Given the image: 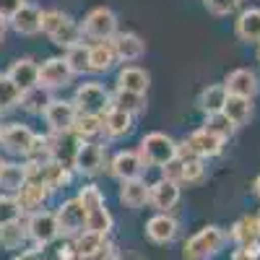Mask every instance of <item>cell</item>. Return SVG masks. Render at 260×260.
Masks as SVG:
<instances>
[{
	"label": "cell",
	"mask_w": 260,
	"mask_h": 260,
	"mask_svg": "<svg viewBox=\"0 0 260 260\" xmlns=\"http://www.w3.org/2000/svg\"><path fill=\"white\" fill-rule=\"evenodd\" d=\"M226 242H229V234L221 226H216V224L203 226L201 232H195L185 242L182 257L185 260H211V257H216L224 250Z\"/></svg>",
	"instance_id": "cell-1"
},
{
	"label": "cell",
	"mask_w": 260,
	"mask_h": 260,
	"mask_svg": "<svg viewBox=\"0 0 260 260\" xmlns=\"http://www.w3.org/2000/svg\"><path fill=\"white\" fill-rule=\"evenodd\" d=\"M115 34H117V16L112 8L96 6L86 13L81 24V37H89L94 42H110Z\"/></svg>",
	"instance_id": "cell-2"
},
{
	"label": "cell",
	"mask_w": 260,
	"mask_h": 260,
	"mask_svg": "<svg viewBox=\"0 0 260 260\" xmlns=\"http://www.w3.org/2000/svg\"><path fill=\"white\" fill-rule=\"evenodd\" d=\"M138 154L146 167H164L177 156V143L167 133H148L138 146Z\"/></svg>",
	"instance_id": "cell-3"
},
{
	"label": "cell",
	"mask_w": 260,
	"mask_h": 260,
	"mask_svg": "<svg viewBox=\"0 0 260 260\" xmlns=\"http://www.w3.org/2000/svg\"><path fill=\"white\" fill-rule=\"evenodd\" d=\"M73 104H76L78 115H99L102 117L112 107V96H110V91H107L102 83L91 81V83H81L76 89Z\"/></svg>",
	"instance_id": "cell-4"
},
{
	"label": "cell",
	"mask_w": 260,
	"mask_h": 260,
	"mask_svg": "<svg viewBox=\"0 0 260 260\" xmlns=\"http://www.w3.org/2000/svg\"><path fill=\"white\" fill-rule=\"evenodd\" d=\"M26 232H29V240L45 250L47 245H52L57 237H60V226H57V216L52 211H37L29 216L26 221Z\"/></svg>",
	"instance_id": "cell-5"
},
{
	"label": "cell",
	"mask_w": 260,
	"mask_h": 260,
	"mask_svg": "<svg viewBox=\"0 0 260 260\" xmlns=\"http://www.w3.org/2000/svg\"><path fill=\"white\" fill-rule=\"evenodd\" d=\"M47 141H50V156H52V161H57L60 167H65V169H73L76 167V156H78V148H81V138L73 133H52V136H47Z\"/></svg>",
	"instance_id": "cell-6"
},
{
	"label": "cell",
	"mask_w": 260,
	"mask_h": 260,
	"mask_svg": "<svg viewBox=\"0 0 260 260\" xmlns=\"http://www.w3.org/2000/svg\"><path fill=\"white\" fill-rule=\"evenodd\" d=\"M55 216H57V226H60V234L62 237H78L86 229V211L78 203V198L65 201L55 211Z\"/></svg>",
	"instance_id": "cell-7"
},
{
	"label": "cell",
	"mask_w": 260,
	"mask_h": 260,
	"mask_svg": "<svg viewBox=\"0 0 260 260\" xmlns=\"http://www.w3.org/2000/svg\"><path fill=\"white\" fill-rule=\"evenodd\" d=\"M185 151L190 156H195V159H213V156H219L221 151H224V141L221 138H216V136H211L208 130H192V133L185 138Z\"/></svg>",
	"instance_id": "cell-8"
},
{
	"label": "cell",
	"mask_w": 260,
	"mask_h": 260,
	"mask_svg": "<svg viewBox=\"0 0 260 260\" xmlns=\"http://www.w3.org/2000/svg\"><path fill=\"white\" fill-rule=\"evenodd\" d=\"M34 138H37L34 130L26 127V125H21V122H8V125L0 127V143H3L11 154L26 156L31 143H34Z\"/></svg>",
	"instance_id": "cell-9"
},
{
	"label": "cell",
	"mask_w": 260,
	"mask_h": 260,
	"mask_svg": "<svg viewBox=\"0 0 260 260\" xmlns=\"http://www.w3.org/2000/svg\"><path fill=\"white\" fill-rule=\"evenodd\" d=\"M76 117H78L76 104L65 102V99H52V104L45 110V120L52 133H71L76 125Z\"/></svg>",
	"instance_id": "cell-10"
},
{
	"label": "cell",
	"mask_w": 260,
	"mask_h": 260,
	"mask_svg": "<svg viewBox=\"0 0 260 260\" xmlns=\"http://www.w3.org/2000/svg\"><path fill=\"white\" fill-rule=\"evenodd\" d=\"M73 78L71 65L65 62V57H50L39 65V86L45 89H60V86H68Z\"/></svg>",
	"instance_id": "cell-11"
},
{
	"label": "cell",
	"mask_w": 260,
	"mask_h": 260,
	"mask_svg": "<svg viewBox=\"0 0 260 260\" xmlns=\"http://www.w3.org/2000/svg\"><path fill=\"white\" fill-rule=\"evenodd\" d=\"M148 203L159 213H169L180 203V182H172V180L161 177L154 185H148Z\"/></svg>",
	"instance_id": "cell-12"
},
{
	"label": "cell",
	"mask_w": 260,
	"mask_h": 260,
	"mask_svg": "<svg viewBox=\"0 0 260 260\" xmlns=\"http://www.w3.org/2000/svg\"><path fill=\"white\" fill-rule=\"evenodd\" d=\"M50 195H52V190L47 187V185H39V182H26L24 187H21L13 198H16V203H18V208H21V213H37V211H45V206H47V201H50Z\"/></svg>",
	"instance_id": "cell-13"
},
{
	"label": "cell",
	"mask_w": 260,
	"mask_h": 260,
	"mask_svg": "<svg viewBox=\"0 0 260 260\" xmlns=\"http://www.w3.org/2000/svg\"><path fill=\"white\" fill-rule=\"evenodd\" d=\"M143 169H146V164H143V159H141L138 151H120V154H115L112 161H110L112 177H117L120 182L138 180Z\"/></svg>",
	"instance_id": "cell-14"
},
{
	"label": "cell",
	"mask_w": 260,
	"mask_h": 260,
	"mask_svg": "<svg viewBox=\"0 0 260 260\" xmlns=\"http://www.w3.org/2000/svg\"><path fill=\"white\" fill-rule=\"evenodd\" d=\"M177 232H180V224L172 213H156L146 221V237L154 245H169L177 237Z\"/></svg>",
	"instance_id": "cell-15"
},
{
	"label": "cell",
	"mask_w": 260,
	"mask_h": 260,
	"mask_svg": "<svg viewBox=\"0 0 260 260\" xmlns=\"http://www.w3.org/2000/svg\"><path fill=\"white\" fill-rule=\"evenodd\" d=\"M104 159H107V154H104V148L99 143L83 141L81 148H78V156H76V167L73 169L81 172V175H86V177H94V175H99V172H102Z\"/></svg>",
	"instance_id": "cell-16"
},
{
	"label": "cell",
	"mask_w": 260,
	"mask_h": 260,
	"mask_svg": "<svg viewBox=\"0 0 260 260\" xmlns=\"http://www.w3.org/2000/svg\"><path fill=\"white\" fill-rule=\"evenodd\" d=\"M8 26L21 34V37H31V34H39L42 31V8L31 6V3H24L11 18H8Z\"/></svg>",
	"instance_id": "cell-17"
},
{
	"label": "cell",
	"mask_w": 260,
	"mask_h": 260,
	"mask_svg": "<svg viewBox=\"0 0 260 260\" xmlns=\"http://www.w3.org/2000/svg\"><path fill=\"white\" fill-rule=\"evenodd\" d=\"M133 115H127L125 110H120V107H110L104 115H102V133L107 138H125L133 133Z\"/></svg>",
	"instance_id": "cell-18"
},
{
	"label": "cell",
	"mask_w": 260,
	"mask_h": 260,
	"mask_svg": "<svg viewBox=\"0 0 260 260\" xmlns=\"http://www.w3.org/2000/svg\"><path fill=\"white\" fill-rule=\"evenodd\" d=\"M226 86V94L229 96H242V99H252L260 89V83H257V76L250 71V68H237L226 76L224 81Z\"/></svg>",
	"instance_id": "cell-19"
},
{
	"label": "cell",
	"mask_w": 260,
	"mask_h": 260,
	"mask_svg": "<svg viewBox=\"0 0 260 260\" xmlns=\"http://www.w3.org/2000/svg\"><path fill=\"white\" fill-rule=\"evenodd\" d=\"M6 76L18 86L21 94H24V91L34 89V86H39V65L31 57H18V60H13V65L8 68Z\"/></svg>",
	"instance_id": "cell-20"
},
{
	"label": "cell",
	"mask_w": 260,
	"mask_h": 260,
	"mask_svg": "<svg viewBox=\"0 0 260 260\" xmlns=\"http://www.w3.org/2000/svg\"><path fill=\"white\" fill-rule=\"evenodd\" d=\"M112 47H115V55L117 60L122 62H136L146 55V42L133 34V31H125V34H115L112 37Z\"/></svg>",
	"instance_id": "cell-21"
},
{
	"label": "cell",
	"mask_w": 260,
	"mask_h": 260,
	"mask_svg": "<svg viewBox=\"0 0 260 260\" xmlns=\"http://www.w3.org/2000/svg\"><path fill=\"white\" fill-rule=\"evenodd\" d=\"M115 62H117V55L112 47V39L89 45V73H107L115 68Z\"/></svg>",
	"instance_id": "cell-22"
},
{
	"label": "cell",
	"mask_w": 260,
	"mask_h": 260,
	"mask_svg": "<svg viewBox=\"0 0 260 260\" xmlns=\"http://www.w3.org/2000/svg\"><path fill=\"white\" fill-rule=\"evenodd\" d=\"M234 34L240 42H257L260 45V8H247L237 16Z\"/></svg>",
	"instance_id": "cell-23"
},
{
	"label": "cell",
	"mask_w": 260,
	"mask_h": 260,
	"mask_svg": "<svg viewBox=\"0 0 260 260\" xmlns=\"http://www.w3.org/2000/svg\"><path fill=\"white\" fill-rule=\"evenodd\" d=\"M229 237L240 245H252V242H260V216H242L232 224V232Z\"/></svg>",
	"instance_id": "cell-24"
},
{
	"label": "cell",
	"mask_w": 260,
	"mask_h": 260,
	"mask_svg": "<svg viewBox=\"0 0 260 260\" xmlns=\"http://www.w3.org/2000/svg\"><path fill=\"white\" fill-rule=\"evenodd\" d=\"M151 76L143 68H136V65H127L117 73V89L122 91H133V94H146L148 91Z\"/></svg>",
	"instance_id": "cell-25"
},
{
	"label": "cell",
	"mask_w": 260,
	"mask_h": 260,
	"mask_svg": "<svg viewBox=\"0 0 260 260\" xmlns=\"http://www.w3.org/2000/svg\"><path fill=\"white\" fill-rule=\"evenodd\" d=\"M226 99H229L226 86H224V83H211V86H206V89L201 91L198 107L206 112V117H208V115H219V112H224Z\"/></svg>",
	"instance_id": "cell-26"
},
{
	"label": "cell",
	"mask_w": 260,
	"mask_h": 260,
	"mask_svg": "<svg viewBox=\"0 0 260 260\" xmlns=\"http://www.w3.org/2000/svg\"><path fill=\"white\" fill-rule=\"evenodd\" d=\"M120 201L127 206V208H143L148 203V185L138 177V180H127L120 185Z\"/></svg>",
	"instance_id": "cell-27"
},
{
	"label": "cell",
	"mask_w": 260,
	"mask_h": 260,
	"mask_svg": "<svg viewBox=\"0 0 260 260\" xmlns=\"http://www.w3.org/2000/svg\"><path fill=\"white\" fill-rule=\"evenodd\" d=\"M24 185H26V164L6 161L3 172H0V187H3L8 195H16Z\"/></svg>",
	"instance_id": "cell-28"
},
{
	"label": "cell",
	"mask_w": 260,
	"mask_h": 260,
	"mask_svg": "<svg viewBox=\"0 0 260 260\" xmlns=\"http://www.w3.org/2000/svg\"><path fill=\"white\" fill-rule=\"evenodd\" d=\"M52 104V94L45 86H34V89L21 94V107L29 112V115H45V110Z\"/></svg>",
	"instance_id": "cell-29"
},
{
	"label": "cell",
	"mask_w": 260,
	"mask_h": 260,
	"mask_svg": "<svg viewBox=\"0 0 260 260\" xmlns=\"http://www.w3.org/2000/svg\"><path fill=\"white\" fill-rule=\"evenodd\" d=\"M26 240H29V232L21 219L0 226V247L3 250H18V247H24Z\"/></svg>",
	"instance_id": "cell-30"
},
{
	"label": "cell",
	"mask_w": 260,
	"mask_h": 260,
	"mask_svg": "<svg viewBox=\"0 0 260 260\" xmlns=\"http://www.w3.org/2000/svg\"><path fill=\"white\" fill-rule=\"evenodd\" d=\"M224 115L240 127L252 117V99H242V96H229L224 104Z\"/></svg>",
	"instance_id": "cell-31"
},
{
	"label": "cell",
	"mask_w": 260,
	"mask_h": 260,
	"mask_svg": "<svg viewBox=\"0 0 260 260\" xmlns=\"http://www.w3.org/2000/svg\"><path fill=\"white\" fill-rule=\"evenodd\" d=\"M112 104L120 107V110H125L127 115H143L146 112V94H133V91H122L117 89L115 96H112Z\"/></svg>",
	"instance_id": "cell-32"
},
{
	"label": "cell",
	"mask_w": 260,
	"mask_h": 260,
	"mask_svg": "<svg viewBox=\"0 0 260 260\" xmlns=\"http://www.w3.org/2000/svg\"><path fill=\"white\" fill-rule=\"evenodd\" d=\"M107 245V237H102V234H94V232H81L78 237H73V247H76V255H78V260L81 257H89V255H94L96 250H102Z\"/></svg>",
	"instance_id": "cell-33"
},
{
	"label": "cell",
	"mask_w": 260,
	"mask_h": 260,
	"mask_svg": "<svg viewBox=\"0 0 260 260\" xmlns=\"http://www.w3.org/2000/svg\"><path fill=\"white\" fill-rule=\"evenodd\" d=\"M112 213L107 211V206H102V208H94V211H89L86 213V232H94V234H102V237H107L112 232Z\"/></svg>",
	"instance_id": "cell-34"
},
{
	"label": "cell",
	"mask_w": 260,
	"mask_h": 260,
	"mask_svg": "<svg viewBox=\"0 0 260 260\" xmlns=\"http://www.w3.org/2000/svg\"><path fill=\"white\" fill-rule=\"evenodd\" d=\"M71 180H73V169H65V167H60L57 161H47V164H45V185H47L52 192L60 190V187H68Z\"/></svg>",
	"instance_id": "cell-35"
},
{
	"label": "cell",
	"mask_w": 260,
	"mask_h": 260,
	"mask_svg": "<svg viewBox=\"0 0 260 260\" xmlns=\"http://www.w3.org/2000/svg\"><path fill=\"white\" fill-rule=\"evenodd\" d=\"M50 39L55 42V45H60V47L68 50V47H73V45H78V42H81V26L68 16V18H65L62 24H60V29H57Z\"/></svg>",
	"instance_id": "cell-36"
},
{
	"label": "cell",
	"mask_w": 260,
	"mask_h": 260,
	"mask_svg": "<svg viewBox=\"0 0 260 260\" xmlns=\"http://www.w3.org/2000/svg\"><path fill=\"white\" fill-rule=\"evenodd\" d=\"M18 104H21V89L8 76H0V115L11 112Z\"/></svg>",
	"instance_id": "cell-37"
},
{
	"label": "cell",
	"mask_w": 260,
	"mask_h": 260,
	"mask_svg": "<svg viewBox=\"0 0 260 260\" xmlns=\"http://www.w3.org/2000/svg\"><path fill=\"white\" fill-rule=\"evenodd\" d=\"M203 130H208V133H211V136H216V138L226 141V138H232V136H234L237 125H234V122H232L224 112H219V115H208V117H206Z\"/></svg>",
	"instance_id": "cell-38"
},
{
	"label": "cell",
	"mask_w": 260,
	"mask_h": 260,
	"mask_svg": "<svg viewBox=\"0 0 260 260\" xmlns=\"http://www.w3.org/2000/svg\"><path fill=\"white\" fill-rule=\"evenodd\" d=\"M65 62L71 65L73 76L76 73H89V45L78 42V45L68 47V50H65Z\"/></svg>",
	"instance_id": "cell-39"
},
{
	"label": "cell",
	"mask_w": 260,
	"mask_h": 260,
	"mask_svg": "<svg viewBox=\"0 0 260 260\" xmlns=\"http://www.w3.org/2000/svg\"><path fill=\"white\" fill-rule=\"evenodd\" d=\"M73 133L81 141H91L94 136L102 133V117L99 115H78L76 125H73Z\"/></svg>",
	"instance_id": "cell-40"
},
{
	"label": "cell",
	"mask_w": 260,
	"mask_h": 260,
	"mask_svg": "<svg viewBox=\"0 0 260 260\" xmlns=\"http://www.w3.org/2000/svg\"><path fill=\"white\" fill-rule=\"evenodd\" d=\"M182 159V156H180ZM206 177V167H203V159H195V156H185L182 159V182L187 185H195Z\"/></svg>",
	"instance_id": "cell-41"
},
{
	"label": "cell",
	"mask_w": 260,
	"mask_h": 260,
	"mask_svg": "<svg viewBox=\"0 0 260 260\" xmlns=\"http://www.w3.org/2000/svg\"><path fill=\"white\" fill-rule=\"evenodd\" d=\"M78 203L83 206L86 213L94 211V208H102V206H104V192H102L96 185H83L81 192H78Z\"/></svg>",
	"instance_id": "cell-42"
},
{
	"label": "cell",
	"mask_w": 260,
	"mask_h": 260,
	"mask_svg": "<svg viewBox=\"0 0 260 260\" xmlns=\"http://www.w3.org/2000/svg\"><path fill=\"white\" fill-rule=\"evenodd\" d=\"M21 216H24V213H21V208H18L13 195H8V192L0 195V226L11 224V221H18Z\"/></svg>",
	"instance_id": "cell-43"
},
{
	"label": "cell",
	"mask_w": 260,
	"mask_h": 260,
	"mask_svg": "<svg viewBox=\"0 0 260 260\" xmlns=\"http://www.w3.org/2000/svg\"><path fill=\"white\" fill-rule=\"evenodd\" d=\"M68 18V13H62V11H57V8H50V11H42V31H45L47 37H52L57 29H60V24Z\"/></svg>",
	"instance_id": "cell-44"
},
{
	"label": "cell",
	"mask_w": 260,
	"mask_h": 260,
	"mask_svg": "<svg viewBox=\"0 0 260 260\" xmlns=\"http://www.w3.org/2000/svg\"><path fill=\"white\" fill-rule=\"evenodd\" d=\"M203 3H206L208 13H213V16H229L240 8L242 0H203Z\"/></svg>",
	"instance_id": "cell-45"
},
{
	"label": "cell",
	"mask_w": 260,
	"mask_h": 260,
	"mask_svg": "<svg viewBox=\"0 0 260 260\" xmlns=\"http://www.w3.org/2000/svg\"><path fill=\"white\" fill-rule=\"evenodd\" d=\"M161 177L164 180H172V182H182V159L175 156L169 164L161 167Z\"/></svg>",
	"instance_id": "cell-46"
},
{
	"label": "cell",
	"mask_w": 260,
	"mask_h": 260,
	"mask_svg": "<svg viewBox=\"0 0 260 260\" xmlns=\"http://www.w3.org/2000/svg\"><path fill=\"white\" fill-rule=\"evenodd\" d=\"M232 260H260V242L240 245V247L232 252Z\"/></svg>",
	"instance_id": "cell-47"
},
{
	"label": "cell",
	"mask_w": 260,
	"mask_h": 260,
	"mask_svg": "<svg viewBox=\"0 0 260 260\" xmlns=\"http://www.w3.org/2000/svg\"><path fill=\"white\" fill-rule=\"evenodd\" d=\"M115 255H117L115 245H112V242H107L102 250H96V252L89 255V257H81V260H115Z\"/></svg>",
	"instance_id": "cell-48"
},
{
	"label": "cell",
	"mask_w": 260,
	"mask_h": 260,
	"mask_svg": "<svg viewBox=\"0 0 260 260\" xmlns=\"http://www.w3.org/2000/svg\"><path fill=\"white\" fill-rule=\"evenodd\" d=\"M24 3H26V0H0V16H3V18H11Z\"/></svg>",
	"instance_id": "cell-49"
},
{
	"label": "cell",
	"mask_w": 260,
	"mask_h": 260,
	"mask_svg": "<svg viewBox=\"0 0 260 260\" xmlns=\"http://www.w3.org/2000/svg\"><path fill=\"white\" fill-rule=\"evenodd\" d=\"M57 257H60V260H78L73 242H65V245H60V250H57Z\"/></svg>",
	"instance_id": "cell-50"
},
{
	"label": "cell",
	"mask_w": 260,
	"mask_h": 260,
	"mask_svg": "<svg viewBox=\"0 0 260 260\" xmlns=\"http://www.w3.org/2000/svg\"><path fill=\"white\" fill-rule=\"evenodd\" d=\"M16 260H45V250H24V252H21Z\"/></svg>",
	"instance_id": "cell-51"
},
{
	"label": "cell",
	"mask_w": 260,
	"mask_h": 260,
	"mask_svg": "<svg viewBox=\"0 0 260 260\" xmlns=\"http://www.w3.org/2000/svg\"><path fill=\"white\" fill-rule=\"evenodd\" d=\"M115 260H143L138 252H133V250H120L117 255H115Z\"/></svg>",
	"instance_id": "cell-52"
},
{
	"label": "cell",
	"mask_w": 260,
	"mask_h": 260,
	"mask_svg": "<svg viewBox=\"0 0 260 260\" xmlns=\"http://www.w3.org/2000/svg\"><path fill=\"white\" fill-rule=\"evenodd\" d=\"M8 18H3V16H0V45H3V42H6V37H8Z\"/></svg>",
	"instance_id": "cell-53"
},
{
	"label": "cell",
	"mask_w": 260,
	"mask_h": 260,
	"mask_svg": "<svg viewBox=\"0 0 260 260\" xmlns=\"http://www.w3.org/2000/svg\"><path fill=\"white\" fill-rule=\"evenodd\" d=\"M252 190H255V195H257V198H260V175L255 177V182H252Z\"/></svg>",
	"instance_id": "cell-54"
},
{
	"label": "cell",
	"mask_w": 260,
	"mask_h": 260,
	"mask_svg": "<svg viewBox=\"0 0 260 260\" xmlns=\"http://www.w3.org/2000/svg\"><path fill=\"white\" fill-rule=\"evenodd\" d=\"M3 167H6V159H3V156H0V172H3Z\"/></svg>",
	"instance_id": "cell-55"
},
{
	"label": "cell",
	"mask_w": 260,
	"mask_h": 260,
	"mask_svg": "<svg viewBox=\"0 0 260 260\" xmlns=\"http://www.w3.org/2000/svg\"><path fill=\"white\" fill-rule=\"evenodd\" d=\"M257 57H260V50H257Z\"/></svg>",
	"instance_id": "cell-56"
},
{
	"label": "cell",
	"mask_w": 260,
	"mask_h": 260,
	"mask_svg": "<svg viewBox=\"0 0 260 260\" xmlns=\"http://www.w3.org/2000/svg\"><path fill=\"white\" fill-rule=\"evenodd\" d=\"M257 216H260V213H257Z\"/></svg>",
	"instance_id": "cell-57"
}]
</instances>
